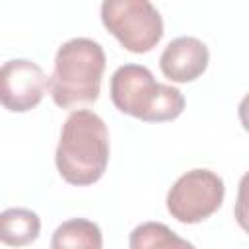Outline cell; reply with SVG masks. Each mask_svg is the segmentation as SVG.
<instances>
[{
    "label": "cell",
    "mask_w": 249,
    "mask_h": 249,
    "mask_svg": "<svg viewBox=\"0 0 249 249\" xmlns=\"http://www.w3.org/2000/svg\"><path fill=\"white\" fill-rule=\"evenodd\" d=\"M105 70L103 47L88 37H76L58 49L49 80L53 101L62 109L95 103Z\"/></svg>",
    "instance_id": "obj_2"
},
{
    "label": "cell",
    "mask_w": 249,
    "mask_h": 249,
    "mask_svg": "<svg viewBox=\"0 0 249 249\" xmlns=\"http://www.w3.org/2000/svg\"><path fill=\"white\" fill-rule=\"evenodd\" d=\"M54 161L70 185L99 181L109 161V132L103 119L89 109L72 111L62 124Z\"/></svg>",
    "instance_id": "obj_1"
},
{
    "label": "cell",
    "mask_w": 249,
    "mask_h": 249,
    "mask_svg": "<svg viewBox=\"0 0 249 249\" xmlns=\"http://www.w3.org/2000/svg\"><path fill=\"white\" fill-rule=\"evenodd\" d=\"M51 249H103V235L95 222L72 218L54 230Z\"/></svg>",
    "instance_id": "obj_9"
},
{
    "label": "cell",
    "mask_w": 249,
    "mask_h": 249,
    "mask_svg": "<svg viewBox=\"0 0 249 249\" xmlns=\"http://www.w3.org/2000/svg\"><path fill=\"white\" fill-rule=\"evenodd\" d=\"M130 249H196L161 222H144L130 231Z\"/></svg>",
    "instance_id": "obj_10"
},
{
    "label": "cell",
    "mask_w": 249,
    "mask_h": 249,
    "mask_svg": "<svg viewBox=\"0 0 249 249\" xmlns=\"http://www.w3.org/2000/svg\"><path fill=\"white\" fill-rule=\"evenodd\" d=\"M41 220L29 208H8L0 212V243L25 247L39 237Z\"/></svg>",
    "instance_id": "obj_8"
},
{
    "label": "cell",
    "mask_w": 249,
    "mask_h": 249,
    "mask_svg": "<svg viewBox=\"0 0 249 249\" xmlns=\"http://www.w3.org/2000/svg\"><path fill=\"white\" fill-rule=\"evenodd\" d=\"M224 181L210 169L183 173L167 193V212L183 224H198L210 218L224 202Z\"/></svg>",
    "instance_id": "obj_5"
},
{
    "label": "cell",
    "mask_w": 249,
    "mask_h": 249,
    "mask_svg": "<svg viewBox=\"0 0 249 249\" xmlns=\"http://www.w3.org/2000/svg\"><path fill=\"white\" fill-rule=\"evenodd\" d=\"M111 101L130 117L144 123H165L177 119L185 109L183 93L167 84L156 82L142 64L119 66L111 76Z\"/></svg>",
    "instance_id": "obj_3"
},
{
    "label": "cell",
    "mask_w": 249,
    "mask_h": 249,
    "mask_svg": "<svg viewBox=\"0 0 249 249\" xmlns=\"http://www.w3.org/2000/svg\"><path fill=\"white\" fill-rule=\"evenodd\" d=\"M49 88L43 68L27 58H14L0 66V105L14 113L37 107Z\"/></svg>",
    "instance_id": "obj_6"
},
{
    "label": "cell",
    "mask_w": 249,
    "mask_h": 249,
    "mask_svg": "<svg viewBox=\"0 0 249 249\" xmlns=\"http://www.w3.org/2000/svg\"><path fill=\"white\" fill-rule=\"evenodd\" d=\"M208 66V47L196 37L173 39L160 56V68L171 82H193Z\"/></svg>",
    "instance_id": "obj_7"
},
{
    "label": "cell",
    "mask_w": 249,
    "mask_h": 249,
    "mask_svg": "<svg viewBox=\"0 0 249 249\" xmlns=\"http://www.w3.org/2000/svg\"><path fill=\"white\" fill-rule=\"evenodd\" d=\"M101 21L130 53L152 51L163 35L161 16L148 0H105Z\"/></svg>",
    "instance_id": "obj_4"
}]
</instances>
